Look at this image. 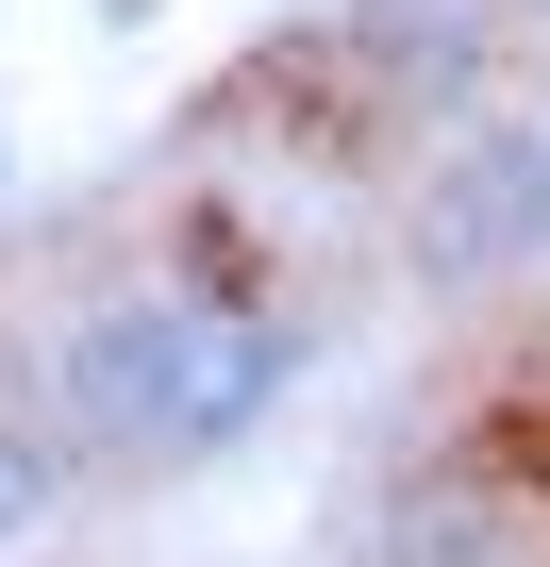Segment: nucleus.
I'll return each instance as SVG.
<instances>
[{
  "label": "nucleus",
  "instance_id": "obj_3",
  "mask_svg": "<svg viewBox=\"0 0 550 567\" xmlns=\"http://www.w3.org/2000/svg\"><path fill=\"white\" fill-rule=\"evenodd\" d=\"M51 501H68V451H51L34 417H0V550H34V534H51Z\"/></svg>",
  "mask_w": 550,
  "mask_h": 567
},
{
  "label": "nucleus",
  "instance_id": "obj_2",
  "mask_svg": "<svg viewBox=\"0 0 550 567\" xmlns=\"http://www.w3.org/2000/svg\"><path fill=\"white\" fill-rule=\"evenodd\" d=\"M417 267L434 284H500V267H533L550 250V134L533 117H484V134H450L434 167H417Z\"/></svg>",
  "mask_w": 550,
  "mask_h": 567
},
{
  "label": "nucleus",
  "instance_id": "obj_1",
  "mask_svg": "<svg viewBox=\"0 0 550 567\" xmlns=\"http://www.w3.org/2000/svg\"><path fill=\"white\" fill-rule=\"evenodd\" d=\"M68 417L117 434V451H217L284 401V334L267 318H217V301H117L68 334Z\"/></svg>",
  "mask_w": 550,
  "mask_h": 567
}]
</instances>
